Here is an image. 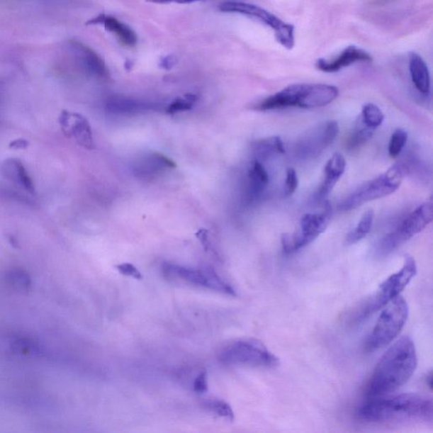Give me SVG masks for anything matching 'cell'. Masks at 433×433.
<instances>
[{"instance_id":"cell-10","label":"cell","mask_w":433,"mask_h":433,"mask_svg":"<svg viewBox=\"0 0 433 433\" xmlns=\"http://www.w3.org/2000/svg\"><path fill=\"white\" fill-rule=\"evenodd\" d=\"M220 10L223 12L239 13L257 19L274 30L276 40L286 49L291 50L295 46V26L284 23L264 8L249 3L230 1L223 3Z\"/></svg>"},{"instance_id":"cell-32","label":"cell","mask_w":433,"mask_h":433,"mask_svg":"<svg viewBox=\"0 0 433 433\" xmlns=\"http://www.w3.org/2000/svg\"><path fill=\"white\" fill-rule=\"evenodd\" d=\"M116 268L124 276L131 277L137 279V281H141L143 279L142 273L133 264H128V262L116 265Z\"/></svg>"},{"instance_id":"cell-21","label":"cell","mask_w":433,"mask_h":433,"mask_svg":"<svg viewBox=\"0 0 433 433\" xmlns=\"http://www.w3.org/2000/svg\"><path fill=\"white\" fill-rule=\"evenodd\" d=\"M269 184V176L260 161H253L248 172L247 196L254 200L264 193Z\"/></svg>"},{"instance_id":"cell-28","label":"cell","mask_w":433,"mask_h":433,"mask_svg":"<svg viewBox=\"0 0 433 433\" xmlns=\"http://www.w3.org/2000/svg\"><path fill=\"white\" fill-rule=\"evenodd\" d=\"M203 406L210 412L218 415V417L229 420V421H234L235 414L231 406L226 403L225 401L220 400H206L203 403Z\"/></svg>"},{"instance_id":"cell-20","label":"cell","mask_w":433,"mask_h":433,"mask_svg":"<svg viewBox=\"0 0 433 433\" xmlns=\"http://www.w3.org/2000/svg\"><path fill=\"white\" fill-rule=\"evenodd\" d=\"M409 69L411 80L415 89L424 95L429 94L431 89L430 73L425 61L417 52H410L409 54Z\"/></svg>"},{"instance_id":"cell-14","label":"cell","mask_w":433,"mask_h":433,"mask_svg":"<svg viewBox=\"0 0 433 433\" xmlns=\"http://www.w3.org/2000/svg\"><path fill=\"white\" fill-rule=\"evenodd\" d=\"M373 60L369 52L356 46H349L334 60L319 59L316 67L319 71L326 73H334L341 69L349 67L356 62H371Z\"/></svg>"},{"instance_id":"cell-9","label":"cell","mask_w":433,"mask_h":433,"mask_svg":"<svg viewBox=\"0 0 433 433\" xmlns=\"http://www.w3.org/2000/svg\"><path fill=\"white\" fill-rule=\"evenodd\" d=\"M331 218L332 208L329 203L323 205L320 213L305 214L300 220V230L294 233L282 235L281 243L283 252L291 254L308 246L327 229Z\"/></svg>"},{"instance_id":"cell-34","label":"cell","mask_w":433,"mask_h":433,"mask_svg":"<svg viewBox=\"0 0 433 433\" xmlns=\"http://www.w3.org/2000/svg\"><path fill=\"white\" fill-rule=\"evenodd\" d=\"M196 238L198 239L201 244H202L204 250L206 252H208L210 247L208 230L205 229L199 230L198 232H196Z\"/></svg>"},{"instance_id":"cell-24","label":"cell","mask_w":433,"mask_h":433,"mask_svg":"<svg viewBox=\"0 0 433 433\" xmlns=\"http://www.w3.org/2000/svg\"><path fill=\"white\" fill-rule=\"evenodd\" d=\"M384 115L381 109L373 103H366L363 106L361 122L370 129L376 130L383 124Z\"/></svg>"},{"instance_id":"cell-7","label":"cell","mask_w":433,"mask_h":433,"mask_svg":"<svg viewBox=\"0 0 433 433\" xmlns=\"http://www.w3.org/2000/svg\"><path fill=\"white\" fill-rule=\"evenodd\" d=\"M432 201L420 205L395 230L380 240L377 247L378 256L386 257L390 254L413 236L425 230L432 221Z\"/></svg>"},{"instance_id":"cell-23","label":"cell","mask_w":433,"mask_h":433,"mask_svg":"<svg viewBox=\"0 0 433 433\" xmlns=\"http://www.w3.org/2000/svg\"><path fill=\"white\" fill-rule=\"evenodd\" d=\"M374 213L373 210H367L363 214L360 222L358 223L355 229L349 232L347 235V242L348 244H356L370 233L373 225Z\"/></svg>"},{"instance_id":"cell-26","label":"cell","mask_w":433,"mask_h":433,"mask_svg":"<svg viewBox=\"0 0 433 433\" xmlns=\"http://www.w3.org/2000/svg\"><path fill=\"white\" fill-rule=\"evenodd\" d=\"M143 105L128 98H111L107 103V108L113 113H133L142 108Z\"/></svg>"},{"instance_id":"cell-17","label":"cell","mask_w":433,"mask_h":433,"mask_svg":"<svg viewBox=\"0 0 433 433\" xmlns=\"http://www.w3.org/2000/svg\"><path fill=\"white\" fill-rule=\"evenodd\" d=\"M176 163L169 157L159 152H152L135 162L133 171L139 178L150 179L166 169L176 168Z\"/></svg>"},{"instance_id":"cell-31","label":"cell","mask_w":433,"mask_h":433,"mask_svg":"<svg viewBox=\"0 0 433 433\" xmlns=\"http://www.w3.org/2000/svg\"><path fill=\"white\" fill-rule=\"evenodd\" d=\"M299 181L294 169H288L283 188V198H290L298 188Z\"/></svg>"},{"instance_id":"cell-35","label":"cell","mask_w":433,"mask_h":433,"mask_svg":"<svg viewBox=\"0 0 433 433\" xmlns=\"http://www.w3.org/2000/svg\"><path fill=\"white\" fill-rule=\"evenodd\" d=\"M28 146H29V142L26 141V140L23 138H20V139L15 140V141L11 142L9 147H10L11 150H26V148H28Z\"/></svg>"},{"instance_id":"cell-36","label":"cell","mask_w":433,"mask_h":433,"mask_svg":"<svg viewBox=\"0 0 433 433\" xmlns=\"http://www.w3.org/2000/svg\"><path fill=\"white\" fill-rule=\"evenodd\" d=\"M177 62V59L176 56L169 55L167 57H164L163 60H161L160 67L165 69H169L174 67Z\"/></svg>"},{"instance_id":"cell-38","label":"cell","mask_w":433,"mask_h":433,"mask_svg":"<svg viewBox=\"0 0 433 433\" xmlns=\"http://www.w3.org/2000/svg\"><path fill=\"white\" fill-rule=\"evenodd\" d=\"M427 383L428 386L432 389V373L429 375L427 376Z\"/></svg>"},{"instance_id":"cell-5","label":"cell","mask_w":433,"mask_h":433,"mask_svg":"<svg viewBox=\"0 0 433 433\" xmlns=\"http://www.w3.org/2000/svg\"><path fill=\"white\" fill-rule=\"evenodd\" d=\"M218 359L228 366L273 369L279 365V358L264 343L256 339L233 341L221 349Z\"/></svg>"},{"instance_id":"cell-18","label":"cell","mask_w":433,"mask_h":433,"mask_svg":"<svg viewBox=\"0 0 433 433\" xmlns=\"http://www.w3.org/2000/svg\"><path fill=\"white\" fill-rule=\"evenodd\" d=\"M0 174L30 194H35V186L23 162L18 159H7L0 164Z\"/></svg>"},{"instance_id":"cell-16","label":"cell","mask_w":433,"mask_h":433,"mask_svg":"<svg viewBox=\"0 0 433 433\" xmlns=\"http://www.w3.org/2000/svg\"><path fill=\"white\" fill-rule=\"evenodd\" d=\"M69 45L86 72L100 78L108 77L106 64L93 49L77 40L69 41Z\"/></svg>"},{"instance_id":"cell-27","label":"cell","mask_w":433,"mask_h":433,"mask_svg":"<svg viewBox=\"0 0 433 433\" xmlns=\"http://www.w3.org/2000/svg\"><path fill=\"white\" fill-rule=\"evenodd\" d=\"M6 281L14 290L19 292H28L32 286L28 274L18 269L7 273Z\"/></svg>"},{"instance_id":"cell-3","label":"cell","mask_w":433,"mask_h":433,"mask_svg":"<svg viewBox=\"0 0 433 433\" xmlns=\"http://www.w3.org/2000/svg\"><path fill=\"white\" fill-rule=\"evenodd\" d=\"M336 86L327 84H295L262 100L256 111H269L290 107L317 108L325 107L339 97Z\"/></svg>"},{"instance_id":"cell-25","label":"cell","mask_w":433,"mask_h":433,"mask_svg":"<svg viewBox=\"0 0 433 433\" xmlns=\"http://www.w3.org/2000/svg\"><path fill=\"white\" fill-rule=\"evenodd\" d=\"M373 133L374 130L366 128L361 121L359 122V125L352 131L347 141V150L349 151L358 150L373 137Z\"/></svg>"},{"instance_id":"cell-37","label":"cell","mask_w":433,"mask_h":433,"mask_svg":"<svg viewBox=\"0 0 433 433\" xmlns=\"http://www.w3.org/2000/svg\"><path fill=\"white\" fill-rule=\"evenodd\" d=\"M146 1L154 4H191L201 1V0H146Z\"/></svg>"},{"instance_id":"cell-22","label":"cell","mask_w":433,"mask_h":433,"mask_svg":"<svg viewBox=\"0 0 433 433\" xmlns=\"http://www.w3.org/2000/svg\"><path fill=\"white\" fill-rule=\"evenodd\" d=\"M252 150L257 161L269 159L275 155L286 152L283 142L279 137L259 140L253 144Z\"/></svg>"},{"instance_id":"cell-4","label":"cell","mask_w":433,"mask_h":433,"mask_svg":"<svg viewBox=\"0 0 433 433\" xmlns=\"http://www.w3.org/2000/svg\"><path fill=\"white\" fill-rule=\"evenodd\" d=\"M408 315V304L401 296H397L385 305V309L366 339V351H378L391 344L403 329Z\"/></svg>"},{"instance_id":"cell-19","label":"cell","mask_w":433,"mask_h":433,"mask_svg":"<svg viewBox=\"0 0 433 433\" xmlns=\"http://www.w3.org/2000/svg\"><path fill=\"white\" fill-rule=\"evenodd\" d=\"M89 25H103L105 29L113 33L123 45L134 47L137 45V37L134 30L128 25L120 23L115 17L100 15L87 23Z\"/></svg>"},{"instance_id":"cell-29","label":"cell","mask_w":433,"mask_h":433,"mask_svg":"<svg viewBox=\"0 0 433 433\" xmlns=\"http://www.w3.org/2000/svg\"><path fill=\"white\" fill-rule=\"evenodd\" d=\"M408 134L403 129H398L391 135L388 144V154L392 159L399 156L407 142Z\"/></svg>"},{"instance_id":"cell-1","label":"cell","mask_w":433,"mask_h":433,"mask_svg":"<svg viewBox=\"0 0 433 433\" xmlns=\"http://www.w3.org/2000/svg\"><path fill=\"white\" fill-rule=\"evenodd\" d=\"M417 365L415 344L408 336L402 337L380 359L366 389L369 399L386 396L403 386Z\"/></svg>"},{"instance_id":"cell-13","label":"cell","mask_w":433,"mask_h":433,"mask_svg":"<svg viewBox=\"0 0 433 433\" xmlns=\"http://www.w3.org/2000/svg\"><path fill=\"white\" fill-rule=\"evenodd\" d=\"M59 123L65 137L75 139L79 145L86 150H94L93 131L86 118L81 113L63 111L60 113Z\"/></svg>"},{"instance_id":"cell-8","label":"cell","mask_w":433,"mask_h":433,"mask_svg":"<svg viewBox=\"0 0 433 433\" xmlns=\"http://www.w3.org/2000/svg\"><path fill=\"white\" fill-rule=\"evenodd\" d=\"M417 272V264L412 257L406 256L403 266L381 283L376 295L367 300L359 312V317L364 318L367 315L377 312L391 300L400 296ZM357 317V318L359 317Z\"/></svg>"},{"instance_id":"cell-15","label":"cell","mask_w":433,"mask_h":433,"mask_svg":"<svg viewBox=\"0 0 433 433\" xmlns=\"http://www.w3.org/2000/svg\"><path fill=\"white\" fill-rule=\"evenodd\" d=\"M345 168H347V160L344 157L341 153H334L325 165V178L320 187L313 196L315 202L321 203L327 198L339 179L342 177Z\"/></svg>"},{"instance_id":"cell-6","label":"cell","mask_w":433,"mask_h":433,"mask_svg":"<svg viewBox=\"0 0 433 433\" xmlns=\"http://www.w3.org/2000/svg\"><path fill=\"white\" fill-rule=\"evenodd\" d=\"M405 166L396 164L377 178L367 181L339 205L341 211L347 212L371 201L385 198L399 189L405 176Z\"/></svg>"},{"instance_id":"cell-30","label":"cell","mask_w":433,"mask_h":433,"mask_svg":"<svg viewBox=\"0 0 433 433\" xmlns=\"http://www.w3.org/2000/svg\"><path fill=\"white\" fill-rule=\"evenodd\" d=\"M196 100V96L192 94L186 95L185 98H179L169 104L167 113H170V115H174V113L179 112L190 111L193 107Z\"/></svg>"},{"instance_id":"cell-2","label":"cell","mask_w":433,"mask_h":433,"mask_svg":"<svg viewBox=\"0 0 433 433\" xmlns=\"http://www.w3.org/2000/svg\"><path fill=\"white\" fill-rule=\"evenodd\" d=\"M356 415L373 423L432 422L433 404L431 399L415 393L371 398L358 409Z\"/></svg>"},{"instance_id":"cell-11","label":"cell","mask_w":433,"mask_h":433,"mask_svg":"<svg viewBox=\"0 0 433 433\" xmlns=\"http://www.w3.org/2000/svg\"><path fill=\"white\" fill-rule=\"evenodd\" d=\"M339 131V125L336 121H327L310 130L296 144L295 154L297 159H316L335 141Z\"/></svg>"},{"instance_id":"cell-33","label":"cell","mask_w":433,"mask_h":433,"mask_svg":"<svg viewBox=\"0 0 433 433\" xmlns=\"http://www.w3.org/2000/svg\"><path fill=\"white\" fill-rule=\"evenodd\" d=\"M208 388L207 371H201L196 376L194 381L192 382V389L196 393H204L208 391Z\"/></svg>"},{"instance_id":"cell-12","label":"cell","mask_w":433,"mask_h":433,"mask_svg":"<svg viewBox=\"0 0 433 433\" xmlns=\"http://www.w3.org/2000/svg\"><path fill=\"white\" fill-rule=\"evenodd\" d=\"M164 272L168 276L176 277L183 281L194 284L196 286L205 287L210 288V290L235 296L234 288L223 281L213 268L194 269L173 264H165L164 265Z\"/></svg>"}]
</instances>
